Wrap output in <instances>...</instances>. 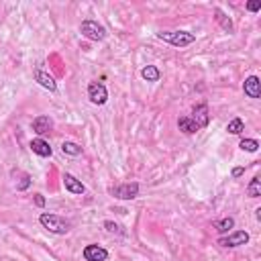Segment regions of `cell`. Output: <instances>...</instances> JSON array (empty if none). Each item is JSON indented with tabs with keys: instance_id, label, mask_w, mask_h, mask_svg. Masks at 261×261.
I'll return each instance as SVG.
<instances>
[{
	"instance_id": "obj_16",
	"label": "cell",
	"mask_w": 261,
	"mask_h": 261,
	"mask_svg": "<svg viewBox=\"0 0 261 261\" xmlns=\"http://www.w3.org/2000/svg\"><path fill=\"white\" fill-rule=\"evenodd\" d=\"M214 14H216V20L220 22V27H222L226 33H232V22H230V18H228V16H224V12H222L220 8H216V10H214Z\"/></svg>"
},
{
	"instance_id": "obj_7",
	"label": "cell",
	"mask_w": 261,
	"mask_h": 261,
	"mask_svg": "<svg viewBox=\"0 0 261 261\" xmlns=\"http://www.w3.org/2000/svg\"><path fill=\"white\" fill-rule=\"evenodd\" d=\"M84 259L86 261H106L108 259V251L98 247V245H88L84 249Z\"/></svg>"
},
{
	"instance_id": "obj_11",
	"label": "cell",
	"mask_w": 261,
	"mask_h": 261,
	"mask_svg": "<svg viewBox=\"0 0 261 261\" xmlns=\"http://www.w3.org/2000/svg\"><path fill=\"white\" fill-rule=\"evenodd\" d=\"M51 128H53V120H51L49 116H37V118L33 120V130H35L37 135H47Z\"/></svg>"
},
{
	"instance_id": "obj_5",
	"label": "cell",
	"mask_w": 261,
	"mask_h": 261,
	"mask_svg": "<svg viewBox=\"0 0 261 261\" xmlns=\"http://www.w3.org/2000/svg\"><path fill=\"white\" fill-rule=\"evenodd\" d=\"M137 194H139V184H122L112 188V196L118 200H133L137 198Z\"/></svg>"
},
{
	"instance_id": "obj_23",
	"label": "cell",
	"mask_w": 261,
	"mask_h": 261,
	"mask_svg": "<svg viewBox=\"0 0 261 261\" xmlns=\"http://www.w3.org/2000/svg\"><path fill=\"white\" fill-rule=\"evenodd\" d=\"M104 226H106L108 230H112V232H122V230H120V226H118V224H114V222H110V220H106V222H104Z\"/></svg>"
},
{
	"instance_id": "obj_17",
	"label": "cell",
	"mask_w": 261,
	"mask_h": 261,
	"mask_svg": "<svg viewBox=\"0 0 261 261\" xmlns=\"http://www.w3.org/2000/svg\"><path fill=\"white\" fill-rule=\"evenodd\" d=\"M247 194H249L251 198L261 196V179H259V175H255V177L251 179V184H249V188H247Z\"/></svg>"
},
{
	"instance_id": "obj_8",
	"label": "cell",
	"mask_w": 261,
	"mask_h": 261,
	"mask_svg": "<svg viewBox=\"0 0 261 261\" xmlns=\"http://www.w3.org/2000/svg\"><path fill=\"white\" fill-rule=\"evenodd\" d=\"M190 118L196 122L198 128H204V126L208 124V120H210V116H208V106H206V104H198V106L194 108V112H192Z\"/></svg>"
},
{
	"instance_id": "obj_19",
	"label": "cell",
	"mask_w": 261,
	"mask_h": 261,
	"mask_svg": "<svg viewBox=\"0 0 261 261\" xmlns=\"http://www.w3.org/2000/svg\"><path fill=\"white\" fill-rule=\"evenodd\" d=\"M239 147H241L243 151H249V153H255V151L259 149V143H257L255 139H243V141L239 143Z\"/></svg>"
},
{
	"instance_id": "obj_21",
	"label": "cell",
	"mask_w": 261,
	"mask_h": 261,
	"mask_svg": "<svg viewBox=\"0 0 261 261\" xmlns=\"http://www.w3.org/2000/svg\"><path fill=\"white\" fill-rule=\"evenodd\" d=\"M232 226H234V220H232V218H222V220H218V222L214 224V228H216L218 232H228Z\"/></svg>"
},
{
	"instance_id": "obj_1",
	"label": "cell",
	"mask_w": 261,
	"mask_h": 261,
	"mask_svg": "<svg viewBox=\"0 0 261 261\" xmlns=\"http://www.w3.org/2000/svg\"><path fill=\"white\" fill-rule=\"evenodd\" d=\"M39 222H41L49 232H55V234H65V232H69V228H71V222H69V220H65V218H61V216H57V214H49V212H43V214L39 216Z\"/></svg>"
},
{
	"instance_id": "obj_4",
	"label": "cell",
	"mask_w": 261,
	"mask_h": 261,
	"mask_svg": "<svg viewBox=\"0 0 261 261\" xmlns=\"http://www.w3.org/2000/svg\"><path fill=\"white\" fill-rule=\"evenodd\" d=\"M88 98H90L92 104H104V102L108 100V92H106V88H104L102 84L92 82V84L88 86Z\"/></svg>"
},
{
	"instance_id": "obj_20",
	"label": "cell",
	"mask_w": 261,
	"mask_h": 261,
	"mask_svg": "<svg viewBox=\"0 0 261 261\" xmlns=\"http://www.w3.org/2000/svg\"><path fill=\"white\" fill-rule=\"evenodd\" d=\"M61 151L67 153V155H80V153H82V147L75 145V143H71V141H65V143L61 145Z\"/></svg>"
},
{
	"instance_id": "obj_9",
	"label": "cell",
	"mask_w": 261,
	"mask_h": 261,
	"mask_svg": "<svg viewBox=\"0 0 261 261\" xmlns=\"http://www.w3.org/2000/svg\"><path fill=\"white\" fill-rule=\"evenodd\" d=\"M243 90H245V94L249 98H259L261 96V82H259V77L257 75L247 77L245 84H243Z\"/></svg>"
},
{
	"instance_id": "obj_24",
	"label": "cell",
	"mask_w": 261,
	"mask_h": 261,
	"mask_svg": "<svg viewBox=\"0 0 261 261\" xmlns=\"http://www.w3.org/2000/svg\"><path fill=\"white\" fill-rule=\"evenodd\" d=\"M247 8H249L251 12H257V10L261 8V2H259V0H253V2H249V4H247Z\"/></svg>"
},
{
	"instance_id": "obj_15",
	"label": "cell",
	"mask_w": 261,
	"mask_h": 261,
	"mask_svg": "<svg viewBox=\"0 0 261 261\" xmlns=\"http://www.w3.org/2000/svg\"><path fill=\"white\" fill-rule=\"evenodd\" d=\"M141 75H143V80H147V82H157L161 73H159V69H157L155 65H147V67L141 69Z\"/></svg>"
},
{
	"instance_id": "obj_22",
	"label": "cell",
	"mask_w": 261,
	"mask_h": 261,
	"mask_svg": "<svg viewBox=\"0 0 261 261\" xmlns=\"http://www.w3.org/2000/svg\"><path fill=\"white\" fill-rule=\"evenodd\" d=\"M29 184H31V177H29L27 173H22V179L18 181V186H16V188H18V190H27V188H29Z\"/></svg>"
},
{
	"instance_id": "obj_18",
	"label": "cell",
	"mask_w": 261,
	"mask_h": 261,
	"mask_svg": "<svg viewBox=\"0 0 261 261\" xmlns=\"http://www.w3.org/2000/svg\"><path fill=\"white\" fill-rule=\"evenodd\" d=\"M226 130H228V133H232V135H239V133H243V130H245V122H243L241 118H232V120L228 122Z\"/></svg>"
},
{
	"instance_id": "obj_2",
	"label": "cell",
	"mask_w": 261,
	"mask_h": 261,
	"mask_svg": "<svg viewBox=\"0 0 261 261\" xmlns=\"http://www.w3.org/2000/svg\"><path fill=\"white\" fill-rule=\"evenodd\" d=\"M157 37H159L161 41H167V43L175 45V47L190 45V43H194V39H196L192 33H186V31H161V33H157Z\"/></svg>"
},
{
	"instance_id": "obj_14",
	"label": "cell",
	"mask_w": 261,
	"mask_h": 261,
	"mask_svg": "<svg viewBox=\"0 0 261 261\" xmlns=\"http://www.w3.org/2000/svg\"><path fill=\"white\" fill-rule=\"evenodd\" d=\"M177 126H179V130H184L186 135H192V133L200 130V128L196 126V122H194L190 116H181V118L177 120Z\"/></svg>"
},
{
	"instance_id": "obj_13",
	"label": "cell",
	"mask_w": 261,
	"mask_h": 261,
	"mask_svg": "<svg viewBox=\"0 0 261 261\" xmlns=\"http://www.w3.org/2000/svg\"><path fill=\"white\" fill-rule=\"evenodd\" d=\"M31 149H33V153H37V155H41V157H49V155H51V147H49V143L43 141V139H33V141H31Z\"/></svg>"
},
{
	"instance_id": "obj_12",
	"label": "cell",
	"mask_w": 261,
	"mask_h": 261,
	"mask_svg": "<svg viewBox=\"0 0 261 261\" xmlns=\"http://www.w3.org/2000/svg\"><path fill=\"white\" fill-rule=\"evenodd\" d=\"M63 184H65V190L71 192V194H84L86 192V186L80 179H75L71 173H65L63 175Z\"/></svg>"
},
{
	"instance_id": "obj_25",
	"label": "cell",
	"mask_w": 261,
	"mask_h": 261,
	"mask_svg": "<svg viewBox=\"0 0 261 261\" xmlns=\"http://www.w3.org/2000/svg\"><path fill=\"white\" fill-rule=\"evenodd\" d=\"M35 202H37V206H45V198H43L41 194H37V196H35Z\"/></svg>"
},
{
	"instance_id": "obj_10",
	"label": "cell",
	"mask_w": 261,
	"mask_h": 261,
	"mask_svg": "<svg viewBox=\"0 0 261 261\" xmlns=\"http://www.w3.org/2000/svg\"><path fill=\"white\" fill-rule=\"evenodd\" d=\"M35 80H37L43 88H47V90H51V92H55V90H57L55 80H53L45 69H41V67H37V69H35Z\"/></svg>"
},
{
	"instance_id": "obj_6",
	"label": "cell",
	"mask_w": 261,
	"mask_h": 261,
	"mask_svg": "<svg viewBox=\"0 0 261 261\" xmlns=\"http://www.w3.org/2000/svg\"><path fill=\"white\" fill-rule=\"evenodd\" d=\"M247 241H249V232L237 230V232H232V234H228V237H222V239L218 241V245H222V247H239V245H245Z\"/></svg>"
},
{
	"instance_id": "obj_26",
	"label": "cell",
	"mask_w": 261,
	"mask_h": 261,
	"mask_svg": "<svg viewBox=\"0 0 261 261\" xmlns=\"http://www.w3.org/2000/svg\"><path fill=\"white\" fill-rule=\"evenodd\" d=\"M243 173H245L243 167H234V169H232V175H234V177H239V175H243Z\"/></svg>"
},
{
	"instance_id": "obj_3",
	"label": "cell",
	"mask_w": 261,
	"mask_h": 261,
	"mask_svg": "<svg viewBox=\"0 0 261 261\" xmlns=\"http://www.w3.org/2000/svg\"><path fill=\"white\" fill-rule=\"evenodd\" d=\"M82 35L88 37L90 41H102L106 37V29L102 24H98L96 20H84L82 27H80Z\"/></svg>"
}]
</instances>
